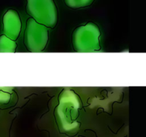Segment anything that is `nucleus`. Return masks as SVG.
I'll return each instance as SVG.
<instances>
[{
	"label": "nucleus",
	"mask_w": 146,
	"mask_h": 137,
	"mask_svg": "<svg viewBox=\"0 0 146 137\" xmlns=\"http://www.w3.org/2000/svg\"><path fill=\"white\" fill-rule=\"evenodd\" d=\"M48 39V29L32 18L27 21L24 32V44L31 52H41L45 49Z\"/></svg>",
	"instance_id": "nucleus-3"
},
{
	"label": "nucleus",
	"mask_w": 146,
	"mask_h": 137,
	"mask_svg": "<svg viewBox=\"0 0 146 137\" xmlns=\"http://www.w3.org/2000/svg\"><path fill=\"white\" fill-rule=\"evenodd\" d=\"M94 0H64L66 6L71 9H79L90 6Z\"/></svg>",
	"instance_id": "nucleus-7"
},
{
	"label": "nucleus",
	"mask_w": 146,
	"mask_h": 137,
	"mask_svg": "<svg viewBox=\"0 0 146 137\" xmlns=\"http://www.w3.org/2000/svg\"><path fill=\"white\" fill-rule=\"evenodd\" d=\"M101 31L96 24L88 23L75 29L72 42L74 49L78 52H94L101 49L99 37Z\"/></svg>",
	"instance_id": "nucleus-1"
},
{
	"label": "nucleus",
	"mask_w": 146,
	"mask_h": 137,
	"mask_svg": "<svg viewBox=\"0 0 146 137\" xmlns=\"http://www.w3.org/2000/svg\"><path fill=\"white\" fill-rule=\"evenodd\" d=\"M11 88L0 87V102H7L11 96Z\"/></svg>",
	"instance_id": "nucleus-8"
},
{
	"label": "nucleus",
	"mask_w": 146,
	"mask_h": 137,
	"mask_svg": "<svg viewBox=\"0 0 146 137\" xmlns=\"http://www.w3.org/2000/svg\"><path fill=\"white\" fill-rule=\"evenodd\" d=\"M78 96L71 90H64L59 96V104L57 107V112L60 118L66 115V118L72 122L76 117L79 107Z\"/></svg>",
	"instance_id": "nucleus-4"
},
{
	"label": "nucleus",
	"mask_w": 146,
	"mask_h": 137,
	"mask_svg": "<svg viewBox=\"0 0 146 137\" xmlns=\"http://www.w3.org/2000/svg\"><path fill=\"white\" fill-rule=\"evenodd\" d=\"M17 48V44L11 39L5 35L0 37V52H14Z\"/></svg>",
	"instance_id": "nucleus-6"
},
{
	"label": "nucleus",
	"mask_w": 146,
	"mask_h": 137,
	"mask_svg": "<svg viewBox=\"0 0 146 137\" xmlns=\"http://www.w3.org/2000/svg\"><path fill=\"white\" fill-rule=\"evenodd\" d=\"M3 30L4 35L13 41L17 40L21 30V21L16 10L9 9L3 17Z\"/></svg>",
	"instance_id": "nucleus-5"
},
{
	"label": "nucleus",
	"mask_w": 146,
	"mask_h": 137,
	"mask_svg": "<svg viewBox=\"0 0 146 137\" xmlns=\"http://www.w3.org/2000/svg\"><path fill=\"white\" fill-rule=\"evenodd\" d=\"M27 13L37 23L54 28L58 21V11L54 0H27Z\"/></svg>",
	"instance_id": "nucleus-2"
}]
</instances>
